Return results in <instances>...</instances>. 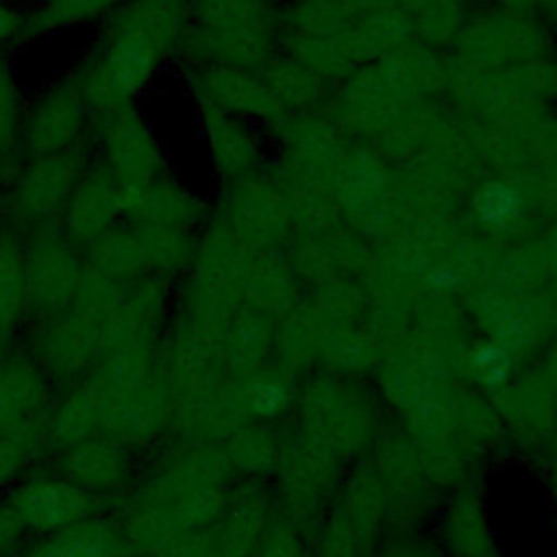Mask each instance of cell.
Returning <instances> with one entry per match:
<instances>
[{
	"label": "cell",
	"instance_id": "1",
	"mask_svg": "<svg viewBox=\"0 0 557 557\" xmlns=\"http://www.w3.org/2000/svg\"><path fill=\"white\" fill-rule=\"evenodd\" d=\"M520 211V196L507 183H490L481 189L476 200V213L485 224L503 226Z\"/></svg>",
	"mask_w": 557,
	"mask_h": 557
}]
</instances>
